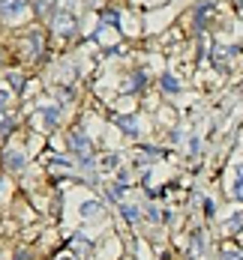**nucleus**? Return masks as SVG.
Masks as SVG:
<instances>
[{
  "label": "nucleus",
  "mask_w": 243,
  "mask_h": 260,
  "mask_svg": "<svg viewBox=\"0 0 243 260\" xmlns=\"http://www.w3.org/2000/svg\"><path fill=\"white\" fill-rule=\"evenodd\" d=\"M234 194H237V198H243V180L237 182V191H234Z\"/></svg>",
  "instance_id": "nucleus-8"
},
{
  "label": "nucleus",
  "mask_w": 243,
  "mask_h": 260,
  "mask_svg": "<svg viewBox=\"0 0 243 260\" xmlns=\"http://www.w3.org/2000/svg\"><path fill=\"white\" fill-rule=\"evenodd\" d=\"M72 150H78V153H90V147H87V141H84V135H72Z\"/></svg>",
  "instance_id": "nucleus-1"
},
{
  "label": "nucleus",
  "mask_w": 243,
  "mask_h": 260,
  "mask_svg": "<svg viewBox=\"0 0 243 260\" xmlns=\"http://www.w3.org/2000/svg\"><path fill=\"white\" fill-rule=\"evenodd\" d=\"M96 209H99V207H96V204H84V215H93Z\"/></svg>",
  "instance_id": "nucleus-7"
},
{
  "label": "nucleus",
  "mask_w": 243,
  "mask_h": 260,
  "mask_svg": "<svg viewBox=\"0 0 243 260\" xmlns=\"http://www.w3.org/2000/svg\"><path fill=\"white\" fill-rule=\"evenodd\" d=\"M162 87H165L168 93H177V90H180V84H177V78H171V75H162Z\"/></svg>",
  "instance_id": "nucleus-2"
},
{
  "label": "nucleus",
  "mask_w": 243,
  "mask_h": 260,
  "mask_svg": "<svg viewBox=\"0 0 243 260\" xmlns=\"http://www.w3.org/2000/svg\"><path fill=\"white\" fill-rule=\"evenodd\" d=\"M102 21H105V24H111V27H117V12H111V9H108V12H102Z\"/></svg>",
  "instance_id": "nucleus-3"
},
{
  "label": "nucleus",
  "mask_w": 243,
  "mask_h": 260,
  "mask_svg": "<svg viewBox=\"0 0 243 260\" xmlns=\"http://www.w3.org/2000/svg\"><path fill=\"white\" fill-rule=\"evenodd\" d=\"M120 126H123L126 132H132V135H135V129H138V126H135V120H129V117H120Z\"/></svg>",
  "instance_id": "nucleus-4"
},
{
  "label": "nucleus",
  "mask_w": 243,
  "mask_h": 260,
  "mask_svg": "<svg viewBox=\"0 0 243 260\" xmlns=\"http://www.w3.org/2000/svg\"><path fill=\"white\" fill-rule=\"evenodd\" d=\"M225 260H243L240 251H225Z\"/></svg>",
  "instance_id": "nucleus-6"
},
{
  "label": "nucleus",
  "mask_w": 243,
  "mask_h": 260,
  "mask_svg": "<svg viewBox=\"0 0 243 260\" xmlns=\"http://www.w3.org/2000/svg\"><path fill=\"white\" fill-rule=\"evenodd\" d=\"M123 212H126V218H129V221L138 218V209H135V207H123Z\"/></svg>",
  "instance_id": "nucleus-5"
}]
</instances>
